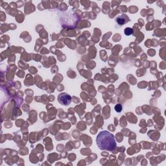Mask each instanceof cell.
<instances>
[{
  "label": "cell",
  "instance_id": "cell-1",
  "mask_svg": "<svg viewBox=\"0 0 166 166\" xmlns=\"http://www.w3.org/2000/svg\"><path fill=\"white\" fill-rule=\"evenodd\" d=\"M96 143L99 148L103 151H112L117 146L114 136L106 130L99 133L96 138Z\"/></svg>",
  "mask_w": 166,
  "mask_h": 166
},
{
  "label": "cell",
  "instance_id": "cell-2",
  "mask_svg": "<svg viewBox=\"0 0 166 166\" xmlns=\"http://www.w3.org/2000/svg\"><path fill=\"white\" fill-rule=\"evenodd\" d=\"M58 101L61 105L68 106L71 101V97L66 93H62L58 97Z\"/></svg>",
  "mask_w": 166,
  "mask_h": 166
},
{
  "label": "cell",
  "instance_id": "cell-3",
  "mask_svg": "<svg viewBox=\"0 0 166 166\" xmlns=\"http://www.w3.org/2000/svg\"><path fill=\"white\" fill-rule=\"evenodd\" d=\"M115 21H116V22L119 25H120V26H123V25L128 22V21H130V20L126 14H122L121 16H118L116 18V19H115Z\"/></svg>",
  "mask_w": 166,
  "mask_h": 166
},
{
  "label": "cell",
  "instance_id": "cell-4",
  "mask_svg": "<svg viewBox=\"0 0 166 166\" xmlns=\"http://www.w3.org/2000/svg\"><path fill=\"white\" fill-rule=\"evenodd\" d=\"M124 33H125V35L130 36V35H131V34H133V29H132V28L127 27L124 30Z\"/></svg>",
  "mask_w": 166,
  "mask_h": 166
},
{
  "label": "cell",
  "instance_id": "cell-5",
  "mask_svg": "<svg viewBox=\"0 0 166 166\" xmlns=\"http://www.w3.org/2000/svg\"><path fill=\"white\" fill-rule=\"evenodd\" d=\"M122 109H123V107H122V105L121 104H117L115 106V110L118 113H120L122 111Z\"/></svg>",
  "mask_w": 166,
  "mask_h": 166
}]
</instances>
